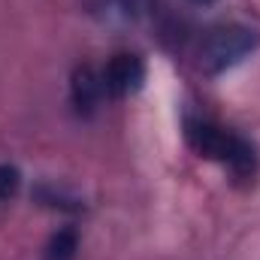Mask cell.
<instances>
[{
  "label": "cell",
  "instance_id": "obj_3",
  "mask_svg": "<svg viewBox=\"0 0 260 260\" xmlns=\"http://www.w3.org/2000/svg\"><path fill=\"white\" fill-rule=\"evenodd\" d=\"M100 79H103V91H106V94H112V97H127L130 91H136V88L142 85V79H145L142 58L133 55V52H118V55H112V58L106 61Z\"/></svg>",
  "mask_w": 260,
  "mask_h": 260
},
{
  "label": "cell",
  "instance_id": "obj_1",
  "mask_svg": "<svg viewBox=\"0 0 260 260\" xmlns=\"http://www.w3.org/2000/svg\"><path fill=\"white\" fill-rule=\"evenodd\" d=\"M188 142L194 145L197 154L230 164V170L239 179H251L257 173L254 145L233 130H224L212 121H188Z\"/></svg>",
  "mask_w": 260,
  "mask_h": 260
},
{
  "label": "cell",
  "instance_id": "obj_4",
  "mask_svg": "<svg viewBox=\"0 0 260 260\" xmlns=\"http://www.w3.org/2000/svg\"><path fill=\"white\" fill-rule=\"evenodd\" d=\"M70 97H73V106L79 112H85V115L94 112V106L103 97V79H100V73L88 64L76 67L73 82H70Z\"/></svg>",
  "mask_w": 260,
  "mask_h": 260
},
{
  "label": "cell",
  "instance_id": "obj_7",
  "mask_svg": "<svg viewBox=\"0 0 260 260\" xmlns=\"http://www.w3.org/2000/svg\"><path fill=\"white\" fill-rule=\"evenodd\" d=\"M21 185V176L12 164H0V200H12Z\"/></svg>",
  "mask_w": 260,
  "mask_h": 260
},
{
  "label": "cell",
  "instance_id": "obj_8",
  "mask_svg": "<svg viewBox=\"0 0 260 260\" xmlns=\"http://www.w3.org/2000/svg\"><path fill=\"white\" fill-rule=\"evenodd\" d=\"M191 3H197V6H209V3H215V0H191Z\"/></svg>",
  "mask_w": 260,
  "mask_h": 260
},
{
  "label": "cell",
  "instance_id": "obj_6",
  "mask_svg": "<svg viewBox=\"0 0 260 260\" xmlns=\"http://www.w3.org/2000/svg\"><path fill=\"white\" fill-rule=\"evenodd\" d=\"M76 248H79V233L73 227L58 230L49 245H46V260H73L76 257Z\"/></svg>",
  "mask_w": 260,
  "mask_h": 260
},
{
  "label": "cell",
  "instance_id": "obj_2",
  "mask_svg": "<svg viewBox=\"0 0 260 260\" xmlns=\"http://www.w3.org/2000/svg\"><path fill=\"white\" fill-rule=\"evenodd\" d=\"M257 46H260V34L254 27H248V24H221V27H212L203 37L200 52H197V64H200L203 73L215 76V73H224V70L236 67Z\"/></svg>",
  "mask_w": 260,
  "mask_h": 260
},
{
  "label": "cell",
  "instance_id": "obj_5",
  "mask_svg": "<svg viewBox=\"0 0 260 260\" xmlns=\"http://www.w3.org/2000/svg\"><path fill=\"white\" fill-rule=\"evenodd\" d=\"M91 6L109 21H133L145 9V0H91Z\"/></svg>",
  "mask_w": 260,
  "mask_h": 260
}]
</instances>
